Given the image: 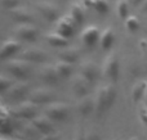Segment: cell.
Listing matches in <instances>:
<instances>
[{
	"instance_id": "25",
	"label": "cell",
	"mask_w": 147,
	"mask_h": 140,
	"mask_svg": "<svg viewBox=\"0 0 147 140\" xmlns=\"http://www.w3.org/2000/svg\"><path fill=\"white\" fill-rule=\"evenodd\" d=\"M54 66H56L57 72H58V75L61 76V79H66V77H69L70 75L72 73V64L71 63H66V62L59 61L58 63H56Z\"/></svg>"
},
{
	"instance_id": "17",
	"label": "cell",
	"mask_w": 147,
	"mask_h": 140,
	"mask_svg": "<svg viewBox=\"0 0 147 140\" xmlns=\"http://www.w3.org/2000/svg\"><path fill=\"white\" fill-rule=\"evenodd\" d=\"M79 112L81 116L86 117V116L92 115L93 112H96V99L90 98L89 95L81 98L80 103H79Z\"/></svg>"
},
{
	"instance_id": "24",
	"label": "cell",
	"mask_w": 147,
	"mask_h": 140,
	"mask_svg": "<svg viewBox=\"0 0 147 140\" xmlns=\"http://www.w3.org/2000/svg\"><path fill=\"white\" fill-rule=\"evenodd\" d=\"M70 17L74 19V22L76 25H80V23L84 22V18H85V14H84V10L81 9V7L79 4H72L71 9H70Z\"/></svg>"
},
{
	"instance_id": "18",
	"label": "cell",
	"mask_w": 147,
	"mask_h": 140,
	"mask_svg": "<svg viewBox=\"0 0 147 140\" xmlns=\"http://www.w3.org/2000/svg\"><path fill=\"white\" fill-rule=\"evenodd\" d=\"M10 15L12 18L16 21V22H20V23H32L34 17L30 12L25 9V8H13L10 9Z\"/></svg>"
},
{
	"instance_id": "39",
	"label": "cell",
	"mask_w": 147,
	"mask_h": 140,
	"mask_svg": "<svg viewBox=\"0 0 147 140\" xmlns=\"http://www.w3.org/2000/svg\"><path fill=\"white\" fill-rule=\"evenodd\" d=\"M0 112H1V104H0Z\"/></svg>"
},
{
	"instance_id": "16",
	"label": "cell",
	"mask_w": 147,
	"mask_h": 140,
	"mask_svg": "<svg viewBox=\"0 0 147 140\" xmlns=\"http://www.w3.org/2000/svg\"><path fill=\"white\" fill-rule=\"evenodd\" d=\"M98 66L94 62H85L80 68V75L85 77L89 82H93L98 77Z\"/></svg>"
},
{
	"instance_id": "27",
	"label": "cell",
	"mask_w": 147,
	"mask_h": 140,
	"mask_svg": "<svg viewBox=\"0 0 147 140\" xmlns=\"http://www.w3.org/2000/svg\"><path fill=\"white\" fill-rule=\"evenodd\" d=\"M140 26H141V22L138 19V17H136V15H129L125 19V28L129 32H136L140 28Z\"/></svg>"
},
{
	"instance_id": "14",
	"label": "cell",
	"mask_w": 147,
	"mask_h": 140,
	"mask_svg": "<svg viewBox=\"0 0 147 140\" xmlns=\"http://www.w3.org/2000/svg\"><path fill=\"white\" fill-rule=\"evenodd\" d=\"M40 77L47 85H54L58 82V80L61 79V76L57 72L56 66H47L44 67L43 69L40 71Z\"/></svg>"
},
{
	"instance_id": "32",
	"label": "cell",
	"mask_w": 147,
	"mask_h": 140,
	"mask_svg": "<svg viewBox=\"0 0 147 140\" xmlns=\"http://www.w3.org/2000/svg\"><path fill=\"white\" fill-rule=\"evenodd\" d=\"M140 117H141V121L143 122V125L147 127V109H142V111H141Z\"/></svg>"
},
{
	"instance_id": "19",
	"label": "cell",
	"mask_w": 147,
	"mask_h": 140,
	"mask_svg": "<svg viewBox=\"0 0 147 140\" xmlns=\"http://www.w3.org/2000/svg\"><path fill=\"white\" fill-rule=\"evenodd\" d=\"M115 41V33L112 28H105L103 32L101 33V37H99V45L103 50H110L114 45Z\"/></svg>"
},
{
	"instance_id": "8",
	"label": "cell",
	"mask_w": 147,
	"mask_h": 140,
	"mask_svg": "<svg viewBox=\"0 0 147 140\" xmlns=\"http://www.w3.org/2000/svg\"><path fill=\"white\" fill-rule=\"evenodd\" d=\"M30 100L35 104H49L54 102V93L49 89H36L30 93Z\"/></svg>"
},
{
	"instance_id": "33",
	"label": "cell",
	"mask_w": 147,
	"mask_h": 140,
	"mask_svg": "<svg viewBox=\"0 0 147 140\" xmlns=\"http://www.w3.org/2000/svg\"><path fill=\"white\" fill-rule=\"evenodd\" d=\"M40 140H59V138H58V135L52 133V134H48V135H44V138H41Z\"/></svg>"
},
{
	"instance_id": "31",
	"label": "cell",
	"mask_w": 147,
	"mask_h": 140,
	"mask_svg": "<svg viewBox=\"0 0 147 140\" xmlns=\"http://www.w3.org/2000/svg\"><path fill=\"white\" fill-rule=\"evenodd\" d=\"M86 140H101V136H99L97 133L92 131V133L86 134Z\"/></svg>"
},
{
	"instance_id": "40",
	"label": "cell",
	"mask_w": 147,
	"mask_h": 140,
	"mask_svg": "<svg viewBox=\"0 0 147 140\" xmlns=\"http://www.w3.org/2000/svg\"><path fill=\"white\" fill-rule=\"evenodd\" d=\"M84 1H86V0H83V3H84Z\"/></svg>"
},
{
	"instance_id": "4",
	"label": "cell",
	"mask_w": 147,
	"mask_h": 140,
	"mask_svg": "<svg viewBox=\"0 0 147 140\" xmlns=\"http://www.w3.org/2000/svg\"><path fill=\"white\" fill-rule=\"evenodd\" d=\"M7 71L16 79H25L31 71V63L25 59H12L7 63Z\"/></svg>"
},
{
	"instance_id": "6",
	"label": "cell",
	"mask_w": 147,
	"mask_h": 140,
	"mask_svg": "<svg viewBox=\"0 0 147 140\" xmlns=\"http://www.w3.org/2000/svg\"><path fill=\"white\" fill-rule=\"evenodd\" d=\"M31 125L36 131H39L43 135H48V134L54 133V126L53 120L48 117V116H36L35 118L31 120Z\"/></svg>"
},
{
	"instance_id": "12",
	"label": "cell",
	"mask_w": 147,
	"mask_h": 140,
	"mask_svg": "<svg viewBox=\"0 0 147 140\" xmlns=\"http://www.w3.org/2000/svg\"><path fill=\"white\" fill-rule=\"evenodd\" d=\"M21 58L30 63H44L47 62V54L40 49H27L22 53Z\"/></svg>"
},
{
	"instance_id": "11",
	"label": "cell",
	"mask_w": 147,
	"mask_h": 140,
	"mask_svg": "<svg viewBox=\"0 0 147 140\" xmlns=\"http://www.w3.org/2000/svg\"><path fill=\"white\" fill-rule=\"evenodd\" d=\"M99 37H101V31L96 26H89L81 32V41L86 46H94L97 43H99Z\"/></svg>"
},
{
	"instance_id": "13",
	"label": "cell",
	"mask_w": 147,
	"mask_h": 140,
	"mask_svg": "<svg viewBox=\"0 0 147 140\" xmlns=\"http://www.w3.org/2000/svg\"><path fill=\"white\" fill-rule=\"evenodd\" d=\"M17 35L25 41H34L38 37V30L31 23H22L17 28Z\"/></svg>"
},
{
	"instance_id": "23",
	"label": "cell",
	"mask_w": 147,
	"mask_h": 140,
	"mask_svg": "<svg viewBox=\"0 0 147 140\" xmlns=\"http://www.w3.org/2000/svg\"><path fill=\"white\" fill-rule=\"evenodd\" d=\"M146 87H147V81H138L134 84V86L132 89V98L136 103L141 102L145 98Z\"/></svg>"
},
{
	"instance_id": "30",
	"label": "cell",
	"mask_w": 147,
	"mask_h": 140,
	"mask_svg": "<svg viewBox=\"0 0 147 140\" xmlns=\"http://www.w3.org/2000/svg\"><path fill=\"white\" fill-rule=\"evenodd\" d=\"M0 4L3 8L5 9H13V8H17L20 4V0H0Z\"/></svg>"
},
{
	"instance_id": "1",
	"label": "cell",
	"mask_w": 147,
	"mask_h": 140,
	"mask_svg": "<svg viewBox=\"0 0 147 140\" xmlns=\"http://www.w3.org/2000/svg\"><path fill=\"white\" fill-rule=\"evenodd\" d=\"M116 87L112 84H107L98 90L96 97V113L97 116H101L106 113L110 108L114 105L116 100Z\"/></svg>"
},
{
	"instance_id": "20",
	"label": "cell",
	"mask_w": 147,
	"mask_h": 140,
	"mask_svg": "<svg viewBox=\"0 0 147 140\" xmlns=\"http://www.w3.org/2000/svg\"><path fill=\"white\" fill-rule=\"evenodd\" d=\"M8 95L10 99H18V98L25 97L28 93V86L25 82H18V84H13L12 86L8 89Z\"/></svg>"
},
{
	"instance_id": "28",
	"label": "cell",
	"mask_w": 147,
	"mask_h": 140,
	"mask_svg": "<svg viewBox=\"0 0 147 140\" xmlns=\"http://www.w3.org/2000/svg\"><path fill=\"white\" fill-rule=\"evenodd\" d=\"M93 8L96 9L97 13H99V14H106L110 9V5H109V1H107V0H94Z\"/></svg>"
},
{
	"instance_id": "35",
	"label": "cell",
	"mask_w": 147,
	"mask_h": 140,
	"mask_svg": "<svg viewBox=\"0 0 147 140\" xmlns=\"http://www.w3.org/2000/svg\"><path fill=\"white\" fill-rule=\"evenodd\" d=\"M140 12L143 13V14H147V0H145V1L140 5Z\"/></svg>"
},
{
	"instance_id": "26",
	"label": "cell",
	"mask_w": 147,
	"mask_h": 140,
	"mask_svg": "<svg viewBox=\"0 0 147 140\" xmlns=\"http://www.w3.org/2000/svg\"><path fill=\"white\" fill-rule=\"evenodd\" d=\"M129 0H117L116 12L121 19H127L129 17Z\"/></svg>"
},
{
	"instance_id": "36",
	"label": "cell",
	"mask_w": 147,
	"mask_h": 140,
	"mask_svg": "<svg viewBox=\"0 0 147 140\" xmlns=\"http://www.w3.org/2000/svg\"><path fill=\"white\" fill-rule=\"evenodd\" d=\"M141 48H142L145 55L147 57V40H142V41H141Z\"/></svg>"
},
{
	"instance_id": "34",
	"label": "cell",
	"mask_w": 147,
	"mask_h": 140,
	"mask_svg": "<svg viewBox=\"0 0 147 140\" xmlns=\"http://www.w3.org/2000/svg\"><path fill=\"white\" fill-rule=\"evenodd\" d=\"M72 140H86V135L84 134V131H78Z\"/></svg>"
},
{
	"instance_id": "15",
	"label": "cell",
	"mask_w": 147,
	"mask_h": 140,
	"mask_svg": "<svg viewBox=\"0 0 147 140\" xmlns=\"http://www.w3.org/2000/svg\"><path fill=\"white\" fill-rule=\"evenodd\" d=\"M21 49V44L16 40H8L1 44L0 46V59H7L9 57L14 55Z\"/></svg>"
},
{
	"instance_id": "29",
	"label": "cell",
	"mask_w": 147,
	"mask_h": 140,
	"mask_svg": "<svg viewBox=\"0 0 147 140\" xmlns=\"http://www.w3.org/2000/svg\"><path fill=\"white\" fill-rule=\"evenodd\" d=\"M13 84H14V82H13L10 79H8V77H4L3 75H0V93L8 91V89H9V87L12 86Z\"/></svg>"
},
{
	"instance_id": "2",
	"label": "cell",
	"mask_w": 147,
	"mask_h": 140,
	"mask_svg": "<svg viewBox=\"0 0 147 140\" xmlns=\"http://www.w3.org/2000/svg\"><path fill=\"white\" fill-rule=\"evenodd\" d=\"M13 116L22 120H32L36 116H39V108L38 104H35L34 102H31L30 99L27 102H22L18 105H16L12 111Z\"/></svg>"
},
{
	"instance_id": "37",
	"label": "cell",
	"mask_w": 147,
	"mask_h": 140,
	"mask_svg": "<svg viewBox=\"0 0 147 140\" xmlns=\"http://www.w3.org/2000/svg\"><path fill=\"white\" fill-rule=\"evenodd\" d=\"M143 1H145V0H129V3L132 5H134V7H140Z\"/></svg>"
},
{
	"instance_id": "9",
	"label": "cell",
	"mask_w": 147,
	"mask_h": 140,
	"mask_svg": "<svg viewBox=\"0 0 147 140\" xmlns=\"http://www.w3.org/2000/svg\"><path fill=\"white\" fill-rule=\"evenodd\" d=\"M92 82H89L88 80H86L85 77H83L81 75L75 77L72 81V91H74V94H75V97L81 99V98L89 95V91H90L89 85Z\"/></svg>"
},
{
	"instance_id": "21",
	"label": "cell",
	"mask_w": 147,
	"mask_h": 140,
	"mask_svg": "<svg viewBox=\"0 0 147 140\" xmlns=\"http://www.w3.org/2000/svg\"><path fill=\"white\" fill-rule=\"evenodd\" d=\"M45 39L49 43V45L54 46V48H62V46L69 45V40H70V39L65 37V36H62L61 33H58V32L48 33V35L45 36Z\"/></svg>"
},
{
	"instance_id": "5",
	"label": "cell",
	"mask_w": 147,
	"mask_h": 140,
	"mask_svg": "<svg viewBox=\"0 0 147 140\" xmlns=\"http://www.w3.org/2000/svg\"><path fill=\"white\" fill-rule=\"evenodd\" d=\"M120 75V63L116 54H111L107 57L103 63V76L111 80L112 82L117 81Z\"/></svg>"
},
{
	"instance_id": "10",
	"label": "cell",
	"mask_w": 147,
	"mask_h": 140,
	"mask_svg": "<svg viewBox=\"0 0 147 140\" xmlns=\"http://www.w3.org/2000/svg\"><path fill=\"white\" fill-rule=\"evenodd\" d=\"M36 8L41 13V15L49 22H54L59 18V9L52 3H38Z\"/></svg>"
},
{
	"instance_id": "7",
	"label": "cell",
	"mask_w": 147,
	"mask_h": 140,
	"mask_svg": "<svg viewBox=\"0 0 147 140\" xmlns=\"http://www.w3.org/2000/svg\"><path fill=\"white\" fill-rule=\"evenodd\" d=\"M75 26L76 23L74 22V19L70 15H65V17H61L58 19V22H57V32L61 33L62 36H65V37L70 39L74 36V33H75Z\"/></svg>"
},
{
	"instance_id": "22",
	"label": "cell",
	"mask_w": 147,
	"mask_h": 140,
	"mask_svg": "<svg viewBox=\"0 0 147 140\" xmlns=\"http://www.w3.org/2000/svg\"><path fill=\"white\" fill-rule=\"evenodd\" d=\"M58 58H59V61H62V62L75 64L79 59V53H78V50H75V49L67 48V49H63V50L59 51Z\"/></svg>"
},
{
	"instance_id": "3",
	"label": "cell",
	"mask_w": 147,
	"mask_h": 140,
	"mask_svg": "<svg viewBox=\"0 0 147 140\" xmlns=\"http://www.w3.org/2000/svg\"><path fill=\"white\" fill-rule=\"evenodd\" d=\"M70 108L66 103L52 102L45 105V115L53 121H63L67 118Z\"/></svg>"
},
{
	"instance_id": "38",
	"label": "cell",
	"mask_w": 147,
	"mask_h": 140,
	"mask_svg": "<svg viewBox=\"0 0 147 140\" xmlns=\"http://www.w3.org/2000/svg\"><path fill=\"white\" fill-rule=\"evenodd\" d=\"M145 99L147 100V87H146V94H145Z\"/></svg>"
}]
</instances>
